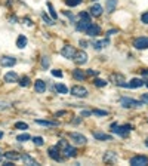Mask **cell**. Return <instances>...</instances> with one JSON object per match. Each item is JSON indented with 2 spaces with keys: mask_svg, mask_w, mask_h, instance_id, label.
<instances>
[{
  "mask_svg": "<svg viewBox=\"0 0 148 166\" xmlns=\"http://www.w3.org/2000/svg\"><path fill=\"white\" fill-rule=\"evenodd\" d=\"M90 24H92V22H90L89 14H88V12H82V14H80V19H79V22H77V25H76V28H77L79 31H86Z\"/></svg>",
  "mask_w": 148,
  "mask_h": 166,
  "instance_id": "1",
  "label": "cell"
},
{
  "mask_svg": "<svg viewBox=\"0 0 148 166\" xmlns=\"http://www.w3.org/2000/svg\"><path fill=\"white\" fill-rule=\"evenodd\" d=\"M120 104L125 107V108H135V107H142L144 105L142 101H136V99H133V98H126V96H123L120 99Z\"/></svg>",
  "mask_w": 148,
  "mask_h": 166,
  "instance_id": "2",
  "label": "cell"
},
{
  "mask_svg": "<svg viewBox=\"0 0 148 166\" xmlns=\"http://www.w3.org/2000/svg\"><path fill=\"white\" fill-rule=\"evenodd\" d=\"M70 139L77 145H83V144L88 143V138H86L83 134H79V132H70Z\"/></svg>",
  "mask_w": 148,
  "mask_h": 166,
  "instance_id": "3",
  "label": "cell"
},
{
  "mask_svg": "<svg viewBox=\"0 0 148 166\" xmlns=\"http://www.w3.org/2000/svg\"><path fill=\"white\" fill-rule=\"evenodd\" d=\"M74 62L77 64V65H83V64L88 62V54L84 52V50H80V52H76V55H74Z\"/></svg>",
  "mask_w": 148,
  "mask_h": 166,
  "instance_id": "4",
  "label": "cell"
},
{
  "mask_svg": "<svg viewBox=\"0 0 148 166\" xmlns=\"http://www.w3.org/2000/svg\"><path fill=\"white\" fill-rule=\"evenodd\" d=\"M61 55H62L64 58L73 59L74 55H76V49H74L73 46H70V45H67V46H64L62 49H61Z\"/></svg>",
  "mask_w": 148,
  "mask_h": 166,
  "instance_id": "5",
  "label": "cell"
},
{
  "mask_svg": "<svg viewBox=\"0 0 148 166\" xmlns=\"http://www.w3.org/2000/svg\"><path fill=\"white\" fill-rule=\"evenodd\" d=\"M130 165L132 166H147L148 165V157L145 156H135L130 159Z\"/></svg>",
  "mask_w": 148,
  "mask_h": 166,
  "instance_id": "6",
  "label": "cell"
},
{
  "mask_svg": "<svg viewBox=\"0 0 148 166\" xmlns=\"http://www.w3.org/2000/svg\"><path fill=\"white\" fill-rule=\"evenodd\" d=\"M71 95L79 96V98H84V96H88V91H86V87H83V86H73Z\"/></svg>",
  "mask_w": 148,
  "mask_h": 166,
  "instance_id": "7",
  "label": "cell"
},
{
  "mask_svg": "<svg viewBox=\"0 0 148 166\" xmlns=\"http://www.w3.org/2000/svg\"><path fill=\"white\" fill-rule=\"evenodd\" d=\"M130 131H132V126L130 125H123V126H119V127H116V129H113V132L117 134V135H120V136H126Z\"/></svg>",
  "mask_w": 148,
  "mask_h": 166,
  "instance_id": "8",
  "label": "cell"
},
{
  "mask_svg": "<svg viewBox=\"0 0 148 166\" xmlns=\"http://www.w3.org/2000/svg\"><path fill=\"white\" fill-rule=\"evenodd\" d=\"M133 46L136 49H148V37H138L133 42Z\"/></svg>",
  "mask_w": 148,
  "mask_h": 166,
  "instance_id": "9",
  "label": "cell"
},
{
  "mask_svg": "<svg viewBox=\"0 0 148 166\" xmlns=\"http://www.w3.org/2000/svg\"><path fill=\"white\" fill-rule=\"evenodd\" d=\"M84 33L88 34V36H90V37H95V36H98V34L101 33V28H99V25H96V24H93V22H92Z\"/></svg>",
  "mask_w": 148,
  "mask_h": 166,
  "instance_id": "10",
  "label": "cell"
},
{
  "mask_svg": "<svg viewBox=\"0 0 148 166\" xmlns=\"http://www.w3.org/2000/svg\"><path fill=\"white\" fill-rule=\"evenodd\" d=\"M47 153H49V156H51L53 160H56V162L62 160V157H61V150L58 147H51V148L47 150Z\"/></svg>",
  "mask_w": 148,
  "mask_h": 166,
  "instance_id": "11",
  "label": "cell"
},
{
  "mask_svg": "<svg viewBox=\"0 0 148 166\" xmlns=\"http://www.w3.org/2000/svg\"><path fill=\"white\" fill-rule=\"evenodd\" d=\"M15 64H16V58H14V56H3L0 59V65L2 67H12Z\"/></svg>",
  "mask_w": 148,
  "mask_h": 166,
  "instance_id": "12",
  "label": "cell"
},
{
  "mask_svg": "<svg viewBox=\"0 0 148 166\" xmlns=\"http://www.w3.org/2000/svg\"><path fill=\"white\" fill-rule=\"evenodd\" d=\"M142 85H145L144 80H141V79H132L130 83H121L120 86H123V87H141Z\"/></svg>",
  "mask_w": 148,
  "mask_h": 166,
  "instance_id": "13",
  "label": "cell"
},
{
  "mask_svg": "<svg viewBox=\"0 0 148 166\" xmlns=\"http://www.w3.org/2000/svg\"><path fill=\"white\" fill-rule=\"evenodd\" d=\"M89 14H90L92 17H99V15L102 14V6L98 5V3L92 5V6L89 8Z\"/></svg>",
  "mask_w": 148,
  "mask_h": 166,
  "instance_id": "14",
  "label": "cell"
},
{
  "mask_svg": "<svg viewBox=\"0 0 148 166\" xmlns=\"http://www.w3.org/2000/svg\"><path fill=\"white\" fill-rule=\"evenodd\" d=\"M34 91L37 92V94H43L45 91H46V83L43 82V80H36L34 82Z\"/></svg>",
  "mask_w": 148,
  "mask_h": 166,
  "instance_id": "15",
  "label": "cell"
},
{
  "mask_svg": "<svg viewBox=\"0 0 148 166\" xmlns=\"http://www.w3.org/2000/svg\"><path fill=\"white\" fill-rule=\"evenodd\" d=\"M21 160L24 162V165H28V166H39V163L36 162V159H33V157L28 156V154H22V156H21Z\"/></svg>",
  "mask_w": 148,
  "mask_h": 166,
  "instance_id": "16",
  "label": "cell"
},
{
  "mask_svg": "<svg viewBox=\"0 0 148 166\" xmlns=\"http://www.w3.org/2000/svg\"><path fill=\"white\" fill-rule=\"evenodd\" d=\"M93 136H95V139H99V141H111L113 139L111 135L104 134V132H93Z\"/></svg>",
  "mask_w": 148,
  "mask_h": 166,
  "instance_id": "17",
  "label": "cell"
},
{
  "mask_svg": "<svg viewBox=\"0 0 148 166\" xmlns=\"http://www.w3.org/2000/svg\"><path fill=\"white\" fill-rule=\"evenodd\" d=\"M5 82H8V83H15V82H18V74L14 73V71L8 73V74L5 76Z\"/></svg>",
  "mask_w": 148,
  "mask_h": 166,
  "instance_id": "18",
  "label": "cell"
},
{
  "mask_svg": "<svg viewBox=\"0 0 148 166\" xmlns=\"http://www.w3.org/2000/svg\"><path fill=\"white\" fill-rule=\"evenodd\" d=\"M117 160V156H116V153L113 151H107L105 154H104V162H116Z\"/></svg>",
  "mask_w": 148,
  "mask_h": 166,
  "instance_id": "19",
  "label": "cell"
},
{
  "mask_svg": "<svg viewBox=\"0 0 148 166\" xmlns=\"http://www.w3.org/2000/svg\"><path fill=\"white\" fill-rule=\"evenodd\" d=\"M27 37L25 36H24V34H21L19 37H18V40H16V46L19 48V49H22V48H25L27 46Z\"/></svg>",
  "mask_w": 148,
  "mask_h": 166,
  "instance_id": "20",
  "label": "cell"
},
{
  "mask_svg": "<svg viewBox=\"0 0 148 166\" xmlns=\"http://www.w3.org/2000/svg\"><path fill=\"white\" fill-rule=\"evenodd\" d=\"M64 153H65V156L67 157H76V154H77V150L74 148V147H71V145H68L65 150H62Z\"/></svg>",
  "mask_w": 148,
  "mask_h": 166,
  "instance_id": "21",
  "label": "cell"
},
{
  "mask_svg": "<svg viewBox=\"0 0 148 166\" xmlns=\"http://www.w3.org/2000/svg\"><path fill=\"white\" fill-rule=\"evenodd\" d=\"M117 0H107V12H114L116 10V6H117Z\"/></svg>",
  "mask_w": 148,
  "mask_h": 166,
  "instance_id": "22",
  "label": "cell"
},
{
  "mask_svg": "<svg viewBox=\"0 0 148 166\" xmlns=\"http://www.w3.org/2000/svg\"><path fill=\"white\" fill-rule=\"evenodd\" d=\"M110 42H108V39H105V40H102V42H93L92 43V46H93V49L95 50H101L104 46H107Z\"/></svg>",
  "mask_w": 148,
  "mask_h": 166,
  "instance_id": "23",
  "label": "cell"
},
{
  "mask_svg": "<svg viewBox=\"0 0 148 166\" xmlns=\"http://www.w3.org/2000/svg\"><path fill=\"white\" fill-rule=\"evenodd\" d=\"M73 77L76 79V80H83L86 77V74L83 73V70H73Z\"/></svg>",
  "mask_w": 148,
  "mask_h": 166,
  "instance_id": "24",
  "label": "cell"
},
{
  "mask_svg": "<svg viewBox=\"0 0 148 166\" xmlns=\"http://www.w3.org/2000/svg\"><path fill=\"white\" fill-rule=\"evenodd\" d=\"M5 157H6L8 160H18V159H21V156L18 154V153H15V151H8V153H5Z\"/></svg>",
  "mask_w": 148,
  "mask_h": 166,
  "instance_id": "25",
  "label": "cell"
},
{
  "mask_svg": "<svg viewBox=\"0 0 148 166\" xmlns=\"http://www.w3.org/2000/svg\"><path fill=\"white\" fill-rule=\"evenodd\" d=\"M36 123L42 126H58L56 122H49V120H36Z\"/></svg>",
  "mask_w": 148,
  "mask_h": 166,
  "instance_id": "26",
  "label": "cell"
},
{
  "mask_svg": "<svg viewBox=\"0 0 148 166\" xmlns=\"http://www.w3.org/2000/svg\"><path fill=\"white\" fill-rule=\"evenodd\" d=\"M55 89H56V92H59V94H67V92H68L67 86L62 85V83H58V85L55 86Z\"/></svg>",
  "mask_w": 148,
  "mask_h": 166,
  "instance_id": "27",
  "label": "cell"
},
{
  "mask_svg": "<svg viewBox=\"0 0 148 166\" xmlns=\"http://www.w3.org/2000/svg\"><path fill=\"white\" fill-rule=\"evenodd\" d=\"M82 2H83V0H65L67 6H71V8H74V6H79Z\"/></svg>",
  "mask_w": 148,
  "mask_h": 166,
  "instance_id": "28",
  "label": "cell"
},
{
  "mask_svg": "<svg viewBox=\"0 0 148 166\" xmlns=\"http://www.w3.org/2000/svg\"><path fill=\"white\" fill-rule=\"evenodd\" d=\"M19 86H22V87H28V86H30V79L27 77V76L19 80Z\"/></svg>",
  "mask_w": 148,
  "mask_h": 166,
  "instance_id": "29",
  "label": "cell"
},
{
  "mask_svg": "<svg viewBox=\"0 0 148 166\" xmlns=\"http://www.w3.org/2000/svg\"><path fill=\"white\" fill-rule=\"evenodd\" d=\"M16 139H18L19 143H25V141H28V139H30V135L28 134H22V135H18Z\"/></svg>",
  "mask_w": 148,
  "mask_h": 166,
  "instance_id": "30",
  "label": "cell"
},
{
  "mask_svg": "<svg viewBox=\"0 0 148 166\" xmlns=\"http://www.w3.org/2000/svg\"><path fill=\"white\" fill-rule=\"evenodd\" d=\"M68 145H70V144L65 141V139H59V143H58V148H59V150H65Z\"/></svg>",
  "mask_w": 148,
  "mask_h": 166,
  "instance_id": "31",
  "label": "cell"
},
{
  "mask_svg": "<svg viewBox=\"0 0 148 166\" xmlns=\"http://www.w3.org/2000/svg\"><path fill=\"white\" fill-rule=\"evenodd\" d=\"M33 143H34L36 145H39V147L45 144V141H43V138H42V136H34V138H33Z\"/></svg>",
  "mask_w": 148,
  "mask_h": 166,
  "instance_id": "32",
  "label": "cell"
},
{
  "mask_svg": "<svg viewBox=\"0 0 148 166\" xmlns=\"http://www.w3.org/2000/svg\"><path fill=\"white\" fill-rule=\"evenodd\" d=\"M49 65H51V61H49V58H47V56H43V58H42V67L46 70Z\"/></svg>",
  "mask_w": 148,
  "mask_h": 166,
  "instance_id": "33",
  "label": "cell"
},
{
  "mask_svg": "<svg viewBox=\"0 0 148 166\" xmlns=\"http://www.w3.org/2000/svg\"><path fill=\"white\" fill-rule=\"evenodd\" d=\"M15 127H16V129L24 131V129H27V127H28V125H27V123H24V122H18V123H15Z\"/></svg>",
  "mask_w": 148,
  "mask_h": 166,
  "instance_id": "34",
  "label": "cell"
},
{
  "mask_svg": "<svg viewBox=\"0 0 148 166\" xmlns=\"http://www.w3.org/2000/svg\"><path fill=\"white\" fill-rule=\"evenodd\" d=\"M93 83H95L96 86H99V87L107 86V82H105V80H102V79H95V80H93Z\"/></svg>",
  "mask_w": 148,
  "mask_h": 166,
  "instance_id": "35",
  "label": "cell"
},
{
  "mask_svg": "<svg viewBox=\"0 0 148 166\" xmlns=\"http://www.w3.org/2000/svg\"><path fill=\"white\" fill-rule=\"evenodd\" d=\"M47 8H49V10H51V15H52V18H53V19H56V18H58V15H56V12H55V9H53L52 3H47Z\"/></svg>",
  "mask_w": 148,
  "mask_h": 166,
  "instance_id": "36",
  "label": "cell"
},
{
  "mask_svg": "<svg viewBox=\"0 0 148 166\" xmlns=\"http://www.w3.org/2000/svg\"><path fill=\"white\" fill-rule=\"evenodd\" d=\"M42 18H43V21H45L46 24H49V25H53V24H55V22H53V19H51V18H49L46 14H43V15H42Z\"/></svg>",
  "mask_w": 148,
  "mask_h": 166,
  "instance_id": "37",
  "label": "cell"
},
{
  "mask_svg": "<svg viewBox=\"0 0 148 166\" xmlns=\"http://www.w3.org/2000/svg\"><path fill=\"white\" fill-rule=\"evenodd\" d=\"M113 80H116L117 85H121V83H123V76H117V74H114V76H113Z\"/></svg>",
  "mask_w": 148,
  "mask_h": 166,
  "instance_id": "38",
  "label": "cell"
},
{
  "mask_svg": "<svg viewBox=\"0 0 148 166\" xmlns=\"http://www.w3.org/2000/svg\"><path fill=\"white\" fill-rule=\"evenodd\" d=\"M10 107V103H6V101H0V110H6Z\"/></svg>",
  "mask_w": 148,
  "mask_h": 166,
  "instance_id": "39",
  "label": "cell"
},
{
  "mask_svg": "<svg viewBox=\"0 0 148 166\" xmlns=\"http://www.w3.org/2000/svg\"><path fill=\"white\" fill-rule=\"evenodd\" d=\"M92 114H96V116H107V111H102V110H93Z\"/></svg>",
  "mask_w": 148,
  "mask_h": 166,
  "instance_id": "40",
  "label": "cell"
},
{
  "mask_svg": "<svg viewBox=\"0 0 148 166\" xmlns=\"http://www.w3.org/2000/svg\"><path fill=\"white\" fill-rule=\"evenodd\" d=\"M141 21H142L144 24H148V12H145V14L141 15Z\"/></svg>",
  "mask_w": 148,
  "mask_h": 166,
  "instance_id": "41",
  "label": "cell"
},
{
  "mask_svg": "<svg viewBox=\"0 0 148 166\" xmlns=\"http://www.w3.org/2000/svg\"><path fill=\"white\" fill-rule=\"evenodd\" d=\"M52 74L55 76V77H62V71L61 70H52Z\"/></svg>",
  "mask_w": 148,
  "mask_h": 166,
  "instance_id": "42",
  "label": "cell"
},
{
  "mask_svg": "<svg viewBox=\"0 0 148 166\" xmlns=\"http://www.w3.org/2000/svg\"><path fill=\"white\" fill-rule=\"evenodd\" d=\"M141 101L144 104H148V94H142L141 95Z\"/></svg>",
  "mask_w": 148,
  "mask_h": 166,
  "instance_id": "43",
  "label": "cell"
},
{
  "mask_svg": "<svg viewBox=\"0 0 148 166\" xmlns=\"http://www.w3.org/2000/svg\"><path fill=\"white\" fill-rule=\"evenodd\" d=\"M90 114H92V111H82V117H88Z\"/></svg>",
  "mask_w": 148,
  "mask_h": 166,
  "instance_id": "44",
  "label": "cell"
},
{
  "mask_svg": "<svg viewBox=\"0 0 148 166\" xmlns=\"http://www.w3.org/2000/svg\"><path fill=\"white\" fill-rule=\"evenodd\" d=\"M88 74H90V76H93V74H95V76H96V74H98V71H95V70H88Z\"/></svg>",
  "mask_w": 148,
  "mask_h": 166,
  "instance_id": "45",
  "label": "cell"
},
{
  "mask_svg": "<svg viewBox=\"0 0 148 166\" xmlns=\"http://www.w3.org/2000/svg\"><path fill=\"white\" fill-rule=\"evenodd\" d=\"M80 46H82V48H88V43L83 42V40H80Z\"/></svg>",
  "mask_w": 148,
  "mask_h": 166,
  "instance_id": "46",
  "label": "cell"
},
{
  "mask_svg": "<svg viewBox=\"0 0 148 166\" xmlns=\"http://www.w3.org/2000/svg\"><path fill=\"white\" fill-rule=\"evenodd\" d=\"M141 71H142L144 76H148V70H141Z\"/></svg>",
  "mask_w": 148,
  "mask_h": 166,
  "instance_id": "47",
  "label": "cell"
},
{
  "mask_svg": "<svg viewBox=\"0 0 148 166\" xmlns=\"http://www.w3.org/2000/svg\"><path fill=\"white\" fill-rule=\"evenodd\" d=\"M114 33H116V30H111V31H108L107 34H108V36H111V34H114Z\"/></svg>",
  "mask_w": 148,
  "mask_h": 166,
  "instance_id": "48",
  "label": "cell"
},
{
  "mask_svg": "<svg viewBox=\"0 0 148 166\" xmlns=\"http://www.w3.org/2000/svg\"><path fill=\"white\" fill-rule=\"evenodd\" d=\"M2 138H3V132H2V131H0V139H2Z\"/></svg>",
  "mask_w": 148,
  "mask_h": 166,
  "instance_id": "49",
  "label": "cell"
},
{
  "mask_svg": "<svg viewBox=\"0 0 148 166\" xmlns=\"http://www.w3.org/2000/svg\"><path fill=\"white\" fill-rule=\"evenodd\" d=\"M145 145H147V147H148V139H147V141H145Z\"/></svg>",
  "mask_w": 148,
  "mask_h": 166,
  "instance_id": "50",
  "label": "cell"
},
{
  "mask_svg": "<svg viewBox=\"0 0 148 166\" xmlns=\"http://www.w3.org/2000/svg\"><path fill=\"white\" fill-rule=\"evenodd\" d=\"M144 82H145V85H147V86H148V80H144Z\"/></svg>",
  "mask_w": 148,
  "mask_h": 166,
  "instance_id": "51",
  "label": "cell"
},
{
  "mask_svg": "<svg viewBox=\"0 0 148 166\" xmlns=\"http://www.w3.org/2000/svg\"><path fill=\"white\" fill-rule=\"evenodd\" d=\"M0 162H2V156H0Z\"/></svg>",
  "mask_w": 148,
  "mask_h": 166,
  "instance_id": "52",
  "label": "cell"
},
{
  "mask_svg": "<svg viewBox=\"0 0 148 166\" xmlns=\"http://www.w3.org/2000/svg\"><path fill=\"white\" fill-rule=\"evenodd\" d=\"M93 2H98V0H93Z\"/></svg>",
  "mask_w": 148,
  "mask_h": 166,
  "instance_id": "53",
  "label": "cell"
}]
</instances>
